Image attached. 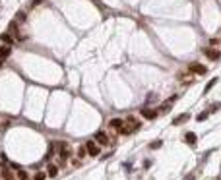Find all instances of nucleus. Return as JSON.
Returning <instances> with one entry per match:
<instances>
[{
  "mask_svg": "<svg viewBox=\"0 0 221 180\" xmlns=\"http://www.w3.org/2000/svg\"><path fill=\"white\" fill-rule=\"evenodd\" d=\"M45 178H47V174H45V173H37L33 180H45Z\"/></svg>",
  "mask_w": 221,
  "mask_h": 180,
  "instance_id": "nucleus-20",
  "label": "nucleus"
},
{
  "mask_svg": "<svg viewBox=\"0 0 221 180\" xmlns=\"http://www.w3.org/2000/svg\"><path fill=\"white\" fill-rule=\"evenodd\" d=\"M215 83H217V78H211L209 82H208V85H206V89H204V93H209V91H211V87H214Z\"/></svg>",
  "mask_w": 221,
  "mask_h": 180,
  "instance_id": "nucleus-12",
  "label": "nucleus"
},
{
  "mask_svg": "<svg viewBox=\"0 0 221 180\" xmlns=\"http://www.w3.org/2000/svg\"><path fill=\"white\" fill-rule=\"evenodd\" d=\"M17 178H20V180H31V178H29V174L25 173V170H22V168L17 170Z\"/></svg>",
  "mask_w": 221,
  "mask_h": 180,
  "instance_id": "nucleus-15",
  "label": "nucleus"
},
{
  "mask_svg": "<svg viewBox=\"0 0 221 180\" xmlns=\"http://www.w3.org/2000/svg\"><path fill=\"white\" fill-rule=\"evenodd\" d=\"M10 52H12V47H10V45H4V47H0V62L6 60Z\"/></svg>",
  "mask_w": 221,
  "mask_h": 180,
  "instance_id": "nucleus-7",
  "label": "nucleus"
},
{
  "mask_svg": "<svg viewBox=\"0 0 221 180\" xmlns=\"http://www.w3.org/2000/svg\"><path fill=\"white\" fill-rule=\"evenodd\" d=\"M184 141H186L188 145H194V143H196V134H192V132H188L186 136H184Z\"/></svg>",
  "mask_w": 221,
  "mask_h": 180,
  "instance_id": "nucleus-11",
  "label": "nucleus"
},
{
  "mask_svg": "<svg viewBox=\"0 0 221 180\" xmlns=\"http://www.w3.org/2000/svg\"><path fill=\"white\" fill-rule=\"evenodd\" d=\"M219 180H221V176H219Z\"/></svg>",
  "mask_w": 221,
  "mask_h": 180,
  "instance_id": "nucleus-22",
  "label": "nucleus"
},
{
  "mask_svg": "<svg viewBox=\"0 0 221 180\" xmlns=\"http://www.w3.org/2000/svg\"><path fill=\"white\" fill-rule=\"evenodd\" d=\"M60 145V159H68L70 157V147H68V143H58Z\"/></svg>",
  "mask_w": 221,
  "mask_h": 180,
  "instance_id": "nucleus-6",
  "label": "nucleus"
},
{
  "mask_svg": "<svg viewBox=\"0 0 221 180\" xmlns=\"http://www.w3.org/2000/svg\"><path fill=\"white\" fill-rule=\"evenodd\" d=\"M122 124H124V118H113V120L109 122V126H111V128H117V130L120 128Z\"/></svg>",
  "mask_w": 221,
  "mask_h": 180,
  "instance_id": "nucleus-10",
  "label": "nucleus"
},
{
  "mask_svg": "<svg viewBox=\"0 0 221 180\" xmlns=\"http://www.w3.org/2000/svg\"><path fill=\"white\" fill-rule=\"evenodd\" d=\"M95 140L101 143V145H107L109 143V138H107V134L105 132H95Z\"/></svg>",
  "mask_w": 221,
  "mask_h": 180,
  "instance_id": "nucleus-8",
  "label": "nucleus"
},
{
  "mask_svg": "<svg viewBox=\"0 0 221 180\" xmlns=\"http://www.w3.org/2000/svg\"><path fill=\"white\" fill-rule=\"evenodd\" d=\"M219 109H221V105H219V103H215V105H214V107H211V109H209V111H219Z\"/></svg>",
  "mask_w": 221,
  "mask_h": 180,
  "instance_id": "nucleus-21",
  "label": "nucleus"
},
{
  "mask_svg": "<svg viewBox=\"0 0 221 180\" xmlns=\"http://www.w3.org/2000/svg\"><path fill=\"white\" fill-rule=\"evenodd\" d=\"M85 153H87V155H91V157H99L101 149H99V145H97L93 140H89V141L85 143Z\"/></svg>",
  "mask_w": 221,
  "mask_h": 180,
  "instance_id": "nucleus-1",
  "label": "nucleus"
},
{
  "mask_svg": "<svg viewBox=\"0 0 221 180\" xmlns=\"http://www.w3.org/2000/svg\"><path fill=\"white\" fill-rule=\"evenodd\" d=\"M206 56L209 58V60H219V50L217 49H206Z\"/></svg>",
  "mask_w": 221,
  "mask_h": 180,
  "instance_id": "nucleus-9",
  "label": "nucleus"
},
{
  "mask_svg": "<svg viewBox=\"0 0 221 180\" xmlns=\"http://www.w3.org/2000/svg\"><path fill=\"white\" fill-rule=\"evenodd\" d=\"M0 39H2L6 45H10L12 43V37H10V33H2V35H0Z\"/></svg>",
  "mask_w": 221,
  "mask_h": 180,
  "instance_id": "nucleus-17",
  "label": "nucleus"
},
{
  "mask_svg": "<svg viewBox=\"0 0 221 180\" xmlns=\"http://www.w3.org/2000/svg\"><path fill=\"white\" fill-rule=\"evenodd\" d=\"M47 173H49V176H50V178H55V176L58 174V168H56L55 165H49V168H47Z\"/></svg>",
  "mask_w": 221,
  "mask_h": 180,
  "instance_id": "nucleus-13",
  "label": "nucleus"
},
{
  "mask_svg": "<svg viewBox=\"0 0 221 180\" xmlns=\"http://www.w3.org/2000/svg\"><path fill=\"white\" fill-rule=\"evenodd\" d=\"M190 70H192L196 76H206V74H208V68H206L204 64H190Z\"/></svg>",
  "mask_w": 221,
  "mask_h": 180,
  "instance_id": "nucleus-3",
  "label": "nucleus"
},
{
  "mask_svg": "<svg viewBox=\"0 0 221 180\" xmlns=\"http://www.w3.org/2000/svg\"><path fill=\"white\" fill-rule=\"evenodd\" d=\"M206 118H208V112H200V114L196 116V120H198V122H204Z\"/></svg>",
  "mask_w": 221,
  "mask_h": 180,
  "instance_id": "nucleus-19",
  "label": "nucleus"
},
{
  "mask_svg": "<svg viewBox=\"0 0 221 180\" xmlns=\"http://www.w3.org/2000/svg\"><path fill=\"white\" fill-rule=\"evenodd\" d=\"M118 134H122V136H130V134H132V130L128 128V126H124V124H122L120 128H118Z\"/></svg>",
  "mask_w": 221,
  "mask_h": 180,
  "instance_id": "nucleus-14",
  "label": "nucleus"
},
{
  "mask_svg": "<svg viewBox=\"0 0 221 180\" xmlns=\"http://www.w3.org/2000/svg\"><path fill=\"white\" fill-rule=\"evenodd\" d=\"M157 111L155 109H142V116H146L147 120H153V118H157Z\"/></svg>",
  "mask_w": 221,
  "mask_h": 180,
  "instance_id": "nucleus-5",
  "label": "nucleus"
},
{
  "mask_svg": "<svg viewBox=\"0 0 221 180\" xmlns=\"http://www.w3.org/2000/svg\"><path fill=\"white\" fill-rule=\"evenodd\" d=\"M124 122H126V124H130L128 128H130L132 132H136V130H140V128H142V122H140V120H136L134 116H126V118H124Z\"/></svg>",
  "mask_w": 221,
  "mask_h": 180,
  "instance_id": "nucleus-2",
  "label": "nucleus"
},
{
  "mask_svg": "<svg viewBox=\"0 0 221 180\" xmlns=\"http://www.w3.org/2000/svg\"><path fill=\"white\" fill-rule=\"evenodd\" d=\"M161 145H163V141H161V140H155V141L149 143V149H159Z\"/></svg>",
  "mask_w": 221,
  "mask_h": 180,
  "instance_id": "nucleus-16",
  "label": "nucleus"
},
{
  "mask_svg": "<svg viewBox=\"0 0 221 180\" xmlns=\"http://www.w3.org/2000/svg\"><path fill=\"white\" fill-rule=\"evenodd\" d=\"M14 21H20V23H23V21H25V14H23V12H17Z\"/></svg>",
  "mask_w": 221,
  "mask_h": 180,
  "instance_id": "nucleus-18",
  "label": "nucleus"
},
{
  "mask_svg": "<svg viewBox=\"0 0 221 180\" xmlns=\"http://www.w3.org/2000/svg\"><path fill=\"white\" fill-rule=\"evenodd\" d=\"M190 118V114L188 112H182V114H179V116H176V118H173V126H180V124H184V122H186Z\"/></svg>",
  "mask_w": 221,
  "mask_h": 180,
  "instance_id": "nucleus-4",
  "label": "nucleus"
}]
</instances>
